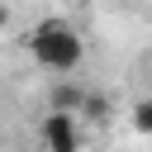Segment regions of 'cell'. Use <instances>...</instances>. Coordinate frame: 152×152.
Masks as SVG:
<instances>
[{"instance_id": "obj_1", "label": "cell", "mask_w": 152, "mask_h": 152, "mask_svg": "<svg viewBox=\"0 0 152 152\" xmlns=\"http://www.w3.org/2000/svg\"><path fill=\"white\" fill-rule=\"evenodd\" d=\"M28 52L48 71H76L81 57H86V43L66 19H43V24L28 28Z\"/></svg>"}, {"instance_id": "obj_2", "label": "cell", "mask_w": 152, "mask_h": 152, "mask_svg": "<svg viewBox=\"0 0 152 152\" xmlns=\"http://www.w3.org/2000/svg\"><path fill=\"white\" fill-rule=\"evenodd\" d=\"M38 138L48 152H81V128H76V114H43L38 124Z\"/></svg>"}, {"instance_id": "obj_3", "label": "cell", "mask_w": 152, "mask_h": 152, "mask_svg": "<svg viewBox=\"0 0 152 152\" xmlns=\"http://www.w3.org/2000/svg\"><path fill=\"white\" fill-rule=\"evenodd\" d=\"M81 104H86V90H81V86L62 81V86L52 90V114H81Z\"/></svg>"}, {"instance_id": "obj_4", "label": "cell", "mask_w": 152, "mask_h": 152, "mask_svg": "<svg viewBox=\"0 0 152 152\" xmlns=\"http://www.w3.org/2000/svg\"><path fill=\"white\" fill-rule=\"evenodd\" d=\"M133 128H138V133H142V138H152V95H147V100H138V104H133Z\"/></svg>"}, {"instance_id": "obj_5", "label": "cell", "mask_w": 152, "mask_h": 152, "mask_svg": "<svg viewBox=\"0 0 152 152\" xmlns=\"http://www.w3.org/2000/svg\"><path fill=\"white\" fill-rule=\"evenodd\" d=\"M81 114H86V119H95V124H100V119H104V114H109V104H104V95H86V104H81Z\"/></svg>"}, {"instance_id": "obj_6", "label": "cell", "mask_w": 152, "mask_h": 152, "mask_svg": "<svg viewBox=\"0 0 152 152\" xmlns=\"http://www.w3.org/2000/svg\"><path fill=\"white\" fill-rule=\"evenodd\" d=\"M5 24H10V10H5V5H0V28H5Z\"/></svg>"}]
</instances>
